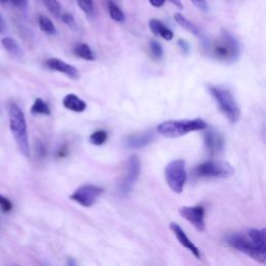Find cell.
I'll return each instance as SVG.
<instances>
[{
    "label": "cell",
    "instance_id": "cell-39",
    "mask_svg": "<svg viewBox=\"0 0 266 266\" xmlns=\"http://www.w3.org/2000/svg\"><path fill=\"white\" fill-rule=\"evenodd\" d=\"M9 2V0H0V4H2V5H5V4H7Z\"/></svg>",
    "mask_w": 266,
    "mask_h": 266
},
{
    "label": "cell",
    "instance_id": "cell-29",
    "mask_svg": "<svg viewBox=\"0 0 266 266\" xmlns=\"http://www.w3.org/2000/svg\"><path fill=\"white\" fill-rule=\"evenodd\" d=\"M60 17H61V20H63V22L65 24H67L69 27H71V28H76L77 27L76 20H75V18L73 17L72 14L65 13V14L61 15Z\"/></svg>",
    "mask_w": 266,
    "mask_h": 266
},
{
    "label": "cell",
    "instance_id": "cell-24",
    "mask_svg": "<svg viewBox=\"0 0 266 266\" xmlns=\"http://www.w3.org/2000/svg\"><path fill=\"white\" fill-rule=\"evenodd\" d=\"M108 138V134L105 130H97L90 136V142L94 146H102L105 144Z\"/></svg>",
    "mask_w": 266,
    "mask_h": 266
},
{
    "label": "cell",
    "instance_id": "cell-25",
    "mask_svg": "<svg viewBox=\"0 0 266 266\" xmlns=\"http://www.w3.org/2000/svg\"><path fill=\"white\" fill-rule=\"evenodd\" d=\"M45 6V8L55 17L58 18L61 16V6L57 0H41Z\"/></svg>",
    "mask_w": 266,
    "mask_h": 266
},
{
    "label": "cell",
    "instance_id": "cell-10",
    "mask_svg": "<svg viewBox=\"0 0 266 266\" xmlns=\"http://www.w3.org/2000/svg\"><path fill=\"white\" fill-rule=\"evenodd\" d=\"M179 213L198 231H205V209L203 206H184L179 209Z\"/></svg>",
    "mask_w": 266,
    "mask_h": 266
},
{
    "label": "cell",
    "instance_id": "cell-9",
    "mask_svg": "<svg viewBox=\"0 0 266 266\" xmlns=\"http://www.w3.org/2000/svg\"><path fill=\"white\" fill-rule=\"evenodd\" d=\"M140 173V160L136 155L129 157L127 162L126 175L120 184V193L123 196H127L131 193L134 184L136 183Z\"/></svg>",
    "mask_w": 266,
    "mask_h": 266
},
{
    "label": "cell",
    "instance_id": "cell-26",
    "mask_svg": "<svg viewBox=\"0 0 266 266\" xmlns=\"http://www.w3.org/2000/svg\"><path fill=\"white\" fill-rule=\"evenodd\" d=\"M149 47H150L151 55L155 59H160L163 56V48L158 41L151 40L150 43H149Z\"/></svg>",
    "mask_w": 266,
    "mask_h": 266
},
{
    "label": "cell",
    "instance_id": "cell-2",
    "mask_svg": "<svg viewBox=\"0 0 266 266\" xmlns=\"http://www.w3.org/2000/svg\"><path fill=\"white\" fill-rule=\"evenodd\" d=\"M10 128L16 140V144L25 157L30 156V147L27 133V124L24 112L17 104L13 103L9 107Z\"/></svg>",
    "mask_w": 266,
    "mask_h": 266
},
{
    "label": "cell",
    "instance_id": "cell-17",
    "mask_svg": "<svg viewBox=\"0 0 266 266\" xmlns=\"http://www.w3.org/2000/svg\"><path fill=\"white\" fill-rule=\"evenodd\" d=\"M250 240L262 252H266L265 229H250L245 232Z\"/></svg>",
    "mask_w": 266,
    "mask_h": 266
},
{
    "label": "cell",
    "instance_id": "cell-15",
    "mask_svg": "<svg viewBox=\"0 0 266 266\" xmlns=\"http://www.w3.org/2000/svg\"><path fill=\"white\" fill-rule=\"evenodd\" d=\"M63 105L68 110H71L73 112H84L87 109V103L81 100L77 95L75 94H68L63 99Z\"/></svg>",
    "mask_w": 266,
    "mask_h": 266
},
{
    "label": "cell",
    "instance_id": "cell-23",
    "mask_svg": "<svg viewBox=\"0 0 266 266\" xmlns=\"http://www.w3.org/2000/svg\"><path fill=\"white\" fill-rule=\"evenodd\" d=\"M108 12H109V16L112 20H115L116 22H124L126 20V17L123 13V11L112 2H108Z\"/></svg>",
    "mask_w": 266,
    "mask_h": 266
},
{
    "label": "cell",
    "instance_id": "cell-18",
    "mask_svg": "<svg viewBox=\"0 0 266 266\" xmlns=\"http://www.w3.org/2000/svg\"><path fill=\"white\" fill-rule=\"evenodd\" d=\"M174 19H175V21L177 22V24H179L184 29H186L188 32L193 33L196 36L203 37L201 29L195 23L189 21V20L185 16H183L181 13H176L174 15Z\"/></svg>",
    "mask_w": 266,
    "mask_h": 266
},
{
    "label": "cell",
    "instance_id": "cell-34",
    "mask_svg": "<svg viewBox=\"0 0 266 266\" xmlns=\"http://www.w3.org/2000/svg\"><path fill=\"white\" fill-rule=\"evenodd\" d=\"M149 3L154 8H161L166 4V0H149Z\"/></svg>",
    "mask_w": 266,
    "mask_h": 266
},
{
    "label": "cell",
    "instance_id": "cell-38",
    "mask_svg": "<svg viewBox=\"0 0 266 266\" xmlns=\"http://www.w3.org/2000/svg\"><path fill=\"white\" fill-rule=\"evenodd\" d=\"M68 266H78V263L75 259L73 258H69L68 259Z\"/></svg>",
    "mask_w": 266,
    "mask_h": 266
},
{
    "label": "cell",
    "instance_id": "cell-35",
    "mask_svg": "<svg viewBox=\"0 0 266 266\" xmlns=\"http://www.w3.org/2000/svg\"><path fill=\"white\" fill-rule=\"evenodd\" d=\"M67 153H68V149L67 147H63V148H60L57 152V157L59 158H63V157H66L67 156Z\"/></svg>",
    "mask_w": 266,
    "mask_h": 266
},
{
    "label": "cell",
    "instance_id": "cell-40",
    "mask_svg": "<svg viewBox=\"0 0 266 266\" xmlns=\"http://www.w3.org/2000/svg\"><path fill=\"white\" fill-rule=\"evenodd\" d=\"M10 266H19V265H16V264H14V265H10Z\"/></svg>",
    "mask_w": 266,
    "mask_h": 266
},
{
    "label": "cell",
    "instance_id": "cell-27",
    "mask_svg": "<svg viewBox=\"0 0 266 266\" xmlns=\"http://www.w3.org/2000/svg\"><path fill=\"white\" fill-rule=\"evenodd\" d=\"M78 7L88 16H92L95 12V6L93 0H77Z\"/></svg>",
    "mask_w": 266,
    "mask_h": 266
},
{
    "label": "cell",
    "instance_id": "cell-36",
    "mask_svg": "<svg viewBox=\"0 0 266 266\" xmlns=\"http://www.w3.org/2000/svg\"><path fill=\"white\" fill-rule=\"evenodd\" d=\"M170 3H172L174 6H176L179 10H183V5L181 3V0H169Z\"/></svg>",
    "mask_w": 266,
    "mask_h": 266
},
{
    "label": "cell",
    "instance_id": "cell-19",
    "mask_svg": "<svg viewBox=\"0 0 266 266\" xmlns=\"http://www.w3.org/2000/svg\"><path fill=\"white\" fill-rule=\"evenodd\" d=\"M2 44H3L4 48L13 56H16V57H22L23 56V50L15 39L10 37V36L4 37L2 40Z\"/></svg>",
    "mask_w": 266,
    "mask_h": 266
},
{
    "label": "cell",
    "instance_id": "cell-14",
    "mask_svg": "<svg viewBox=\"0 0 266 266\" xmlns=\"http://www.w3.org/2000/svg\"><path fill=\"white\" fill-rule=\"evenodd\" d=\"M170 229L172 230V232L174 233V235L176 236L177 240L179 241V243L182 245V247H184L185 249H187L189 252H192V254L196 258H198V259L201 258V252H200L199 248L187 237L185 232L183 231V229L179 226L178 223L171 222L170 223Z\"/></svg>",
    "mask_w": 266,
    "mask_h": 266
},
{
    "label": "cell",
    "instance_id": "cell-11",
    "mask_svg": "<svg viewBox=\"0 0 266 266\" xmlns=\"http://www.w3.org/2000/svg\"><path fill=\"white\" fill-rule=\"evenodd\" d=\"M204 144L210 156L220 154L224 148V138L215 129H205L204 132Z\"/></svg>",
    "mask_w": 266,
    "mask_h": 266
},
{
    "label": "cell",
    "instance_id": "cell-28",
    "mask_svg": "<svg viewBox=\"0 0 266 266\" xmlns=\"http://www.w3.org/2000/svg\"><path fill=\"white\" fill-rule=\"evenodd\" d=\"M12 209H13L12 202L8 198L4 197L3 195H0V210L7 213V212L12 211Z\"/></svg>",
    "mask_w": 266,
    "mask_h": 266
},
{
    "label": "cell",
    "instance_id": "cell-6",
    "mask_svg": "<svg viewBox=\"0 0 266 266\" xmlns=\"http://www.w3.org/2000/svg\"><path fill=\"white\" fill-rule=\"evenodd\" d=\"M235 170L229 162L223 160H208L195 169L198 178H229Z\"/></svg>",
    "mask_w": 266,
    "mask_h": 266
},
{
    "label": "cell",
    "instance_id": "cell-32",
    "mask_svg": "<svg viewBox=\"0 0 266 266\" xmlns=\"http://www.w3.org/2000/svg\"><path fill=\"white\" fill-rule=\"evenodd\" d=\"M178 46H179V48L181 49V51H182L184 54H188V53H189L191 47H189L188 43L186 42L185 40L180 39V40L178 41Z\"/></svg>",
    "mask_w": 266,
    "mask_h": 266
},
{
    "label": "cell",
    "instance_id": "cell-33",
    "mask_svg": "<svg viewBox=\"0 0 266 266\" xmlns=\"http://www.w3.org/2000/svg\"><path fill=\"white\" fill-rule=\"evenodd\" d=\"M11 3L17 8H25L27 6V0H11Z\"/></svg>",
    "mask_w": 266,
    "mask_h": 266
},
{
    "label": "cell",
    "instance_id": "cell-5",
    "mask_svg": "<svg viewBox=\"0 0 266 266\" xmlns=\"http://www.w3.org/2000/svg\"><path fill=\"white\" fill-rule=\"evenodd\" d=\"M226 243L230 248L245 254L260 263H265L266 261V252L259 250L245 233L235 232L228 235L226 238Z\"/></svg>",
    "mask_w": 266,
    "mask_h": 266
},
{
    "label": "cell",
    "instance_id": "cell-8",
    "mask_svg": "<svg viewBox=\"0 0 266 266\" xmlns=\"http://www.w3.org/2000/svg\"><path fill=\"white\" fill-rule=\"evenodd\" d=\"M102 194H103V188L102 187L93 185V184H86V185L78 187L70 196V199L78 203L79 205L89 208L95 205Z\"/></svg>",
    "mask_w": 266,
    "mask_h": 266
},
{
    "label": "cell",
    "instance_id": "cell-1",
    "mask_svg": "<svg viewBox=\"0 0 266 266\" xmlns=\"http://www.w3.org/2000/svg\"><path fill=\"white\" fill-rule=\"evenodd\" d=\"M207 128V123L200 118L193 120H170L159 124L157 126V132L168 138H177L187 133L202 131Z\"/></svg>",
    "mask_w": 266,
    "mask_h": 266
},
{
    "label": "cell",
    "instance_id": "cell-4",
    "mask_svg": "<svg viewBox=\"0 0 266 266\" xmlns=\"http://www.w3.org/2000/svg\"><path fill=\"white\" fill-rule=\"evenodd\" d=\"M209 92L228 121L231 124H236L240 119V108L233 93L229 89L219 86L209 87Z\"/></svg>",
    "mask_w": 266,
    "mask_h": 266
},
{
    "label": "cell",
    "instance_id": "cell-31",
    "mask_svg": "<svg viewBox=\"0 0 266 266\" xmlns=\"http://www.w3.org/2000/svg\"><path fill=\"white\" fill-rule=\"evenodd\" d=\"M192 3L195 5L196 8H198L203 12L208 11V4L206 0H192Z\"/></svg>",
    "mask_w": 266,
    "mask_h": 266
},
{
    "label": "cell",
    "instance_id": "cell-16",
    "mask_svg": "<svg viewBox=\"0 0 266 266\" xmlns=\"http://www.w3.org/2000/svg\"><path fill=\"white\" fill-rule=\"evenodd\" d=\"M149 27L153 34L156 36H161L162 39H165L166 41H172L174 37L173 31L167 27L165 24L161 23L159 20L157 19H151L149 21Z\"/></svg>",
    "mask_w": 266,
    "mask_h": 266
},
{
    "label": "cell",
    "instance_id": "cell-21",
    "mask_svg": "<svg viewBox=\"0 0 266 266\" xmlns=\"http://www.w3.org/2000/svg\"><path fill=\"white\" fill-rule=\"evenodd\" d=\"M30 112L32 115H41V116H50L51 115V109L48 106V104L46 102L41 99V98H36L33 102V104L30 108Z\"/></svg>",
    "mask_w": 266,
    "mask_h": 266
},
{
    "label": "cell",
    "instance_id": "cell-7",
    "mask_svg": "<svg viewBox=\"0 0 266 266\" xmlns=\"http://www.w3.org/2000/svg\"><path fill=\"white\" fill-rule=\"evenodd\" d=\"M165 176L169 187L175 194H181L187 179L185 161L176 159L169 162L165 170Z\"/></svg>",
    "mask_w": 266,
    "mask_h": 266
},
{
    "label": "cell",
    "instance_id": "cell-37",
    "mask_svg": "<svg viewBox=\"0 0 266 266\" xmlns=\"http://www.w3.org/2000/svg\"><path fill=\"white\" fill-rule=\"evenodd\" d=\"M6 30V23H5V20L0 15V33H3Z\"/></svg>",
    "mask_w": 266,
    "mask_h": 266
},
{
    "label": "cell",
    "instance_id": "cell-22",
    "mask_svg": "<svg viewBox=\"0 0 266 266\" xmlns=\"http://www.w3.org/2000/svg\"><path fill=\"white\" fill-rule=\"evenodd\" d=\"M39 26L40 29L43 32H45L48 35H54L56 33L55 25L51 20L45 16H40L39 17Z\"/></svg>",
    "mask_w": 266,
    "mask_h": 266
},
{
    "label": "cell",
    "instance_id": "cell-13",
    "mask_svg": "<svg viewBox=\"0 0 266 266\" xmlns=\"http://www.w3.org/2000/svg\"><path fill=\"white\" fill-rule=\"evenodd\" d=\"M46 66L53 71L59 72V73H63L65 75H67L68 77H70L71 79L77 80L80 77V73L77 70V68H75L72 65L67 64L66 61H64L63 59H59V58H49L46 60Z\"/></svg>",
    "mask_w": 266,
    "mask_h": 266
},
{
    "label": "cell",
    "instance_id": "cell-20",
    "mask_svg": "<svg viewBox=\"0 0 266 266\" xmlns=\"http://www.w3.org/2000/svg\"><path fill=\"white\" fill-rule=\"evenodd\" d=\"M74 54L85 60H95V54L87 43H79L74 47Z\"/></svg>",
    "mask_w": 266,
    "mask_h": 266
},
{
    "label": "cell",
    "instance_id": "cell-30",
    "mask_svg": "<svg viewBox=\"0 0 266 266\" xmlns=\"http://www.w3.org/2000/svg\"><path fill=\"white\" fill-rule=\"evenodd\" d=\"M34 151H35V155L37 158H44L46 155V147L44 146V144L41 140H37L35 142V146H34Z\"/></svg>",
    "mask_w": 266,
    "mask_h": 266
},
{
    "label": "cell",
    "instance_id": "cell-12",
    "mask_svg": "<svg viewBox=\"0 0 266 266\" xmlns=\"http://www.w3.org/2000/svg\"><path fill=\"white\" fill-rule=\"evenodd\" d=\"M154 139L155 133L152 130L137 132L126 137L125 146L129 149H141L152 144Z\"/></svg>",
    "mask_w": 266,
    "mask_h": 266
},
{
    "label": "cell",
    "instance_id": "cell-3",
    "mask_svg": "<svg viewBox=\"0 0 266 266\" xmlns=\"http://www.w3.org/2000/svg\"><path fill=\"white\" fill-rule=\"evenodd\" d=\"M212 56L223 63H234L240 55V45L234 35L222 29L219 36L209 45Z\"/></svg>",
    "mask_w": 266,
    "mask_h": 266
}]
</instances>
